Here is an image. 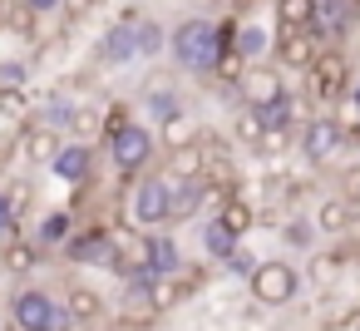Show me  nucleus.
Here are the masks:
<instances>
[{
	"label": "nucleus",
	"instance_id": "41",
	"mask_svg": "<svg viewBox=\"0 0 360 331\" xmlns=\"http://www.w3.org/2000/svg\"><path fill=\"white\" fill-rule=\"evenodd\" d=\"M65 6H70V15H84V11L94 6V0H65Z\"/></svg>",
	"mask_w": 360,
	"mask_h": 331
},
{
	"label": "nucleus",
	"instance_id": "38",
	"mask_svg": "<svg viewBox=\"0 0 360 331\" xmlns=\"http://www.w3.org/2000/svg\"><path fill=\"white\" fill-rule=\"evenodd\" d=\"M311 232H321V227H316V223H311V227H306V223H291V227H286V242L311 252Z\"/></svg>",
	"mask_w": 360,
	"mask_h": 331
},
{
	"label": "nucleus",
	"instance_id": "36",
	"mask_svg": "<svg viewBox=\"0 0 360 331\" xmlns=\"http://www.w3.org/2000/svg\"><path fill=\"white\" fill-rule=\"evenodd\" d=\"M286 144H291V129H266L262 154H266V158H276V154H286Z\"/></svg>",
	"mask_w": 360,
	"mask_h": 331
},
{
	"label": "nucleus",
	"instance_id": "11",
	"mask_svg": "<svg viewBox=\"0 0 360 331\" xmlns=\"http://www.w3.org/2000/svg\"><path fill=\"white\" fill-rule=\"evenodd\" d=\"M316 55H321V35H316V25H311V30H281V40H276V60H281L286 70H311Z\"/></svg>",
	"mask_w": 360,
	"mask_h": 331
},
{
	"label": "nucleus",
	"instance_id": "26",
	"mask_svg": "<svg viewBox=\"0 0 360 331\" xmlns=\"http://www.w3.org/2000/svg\"><path fill=\"white\" fill-rule=\"evenodd\" d=\"M35 20H40V11L30 6V0H11V11H6V25L15 30V35H35Z\"/></svg>",
	"mask_w": 360,
	"mask_h": 331
},
{
	"label": "nucleus",
	"instance_id": "32",
	"mask_svg": "<svg viewBox=\"0 0 360 331\" xmlns=\"http://www.w3.org/2000/svg\"><path fill=\"white\" fill-rule=\"evenodd\" d=\"M6 89H25V65L20 60H0V94Z\"/></svg>",
	"mask_w": 360,
	"mask_h": 331
},
{
	"label": "nucleus",
	"instance_id": "17",
	"mask_svg": "<svg viewBox=\"0 0 360 331\" xmlns=\"http://www.w3.org/2000/svg\"><path fill=\"white\" fill-rule=\"evenodd\" d=\"M188 292H193V282H188L183 272H178V277H153V287H148V311L163 316V311H173Z\"/></svg>",
	"mask_w": 360,
	"mask_h": 331
},
{
	"label": "nucleus",
	"instance_id": "33",
	"mask_svg": "<svg viewBox=\"0 0 360 331\" xmlns=\"http://www.w3.org/2000/svg\"><path fill=\"white\" fill-rule=\"evenodd\" d=\"M129 124H134L129 104H109V109H104V139H109V134H119V129H129Z\"/></svg>",
	"mask_w": 360,
	"mask_h": 331
},
{
	"label": "nucleus",
	"instance_id": "10",
	"mask_svg": "<svg viewBox=\"0 0 360 331\" xmlns=\"http://www.w3.org/2000/svg\"><path fill=\"white\" fill-rule=\"evenodd\" d=\"M306 75H311V94L330 99V94H340V89H345V80H350V65H345V55H340L335 45H326Z\"/></svg>",
	"mask_w": 360,
	"mask_h": 331
},
{
	"label": "nucleus",
	"instance_id": "43",
	"mask_svg": "<svg viewBox=\"0 0 360 331\" xmlns=\"http://www.w3.org/2000/svg\"><path fill=\"white\" fill-rule=\"evenodd\" d=\"M350 6H355V15H360V0H350Z\"/></svg>",
	"mask_w": 360,
	"mask_h": 331
},
{
	"label": "nucleus",
	"instance_id": "1",
	"mask_svg": "<svg viewBox=\"0 0 360 331\" xmlns=\"http://www.w3.org/2000/svg\"><path fill=\"white\" fill-rule=\"evenodd\" d=\"M168 55H173L178 70H193V75L217 70V60H222V35H217L212 20L188 15V20H178L173 35H168Z\"/></svg>",
	"mask_w": 360,
	"mask_h": 331
},
{
	"label": "nucleus",
	"instance_id": "44",
	"mask_svg": "<svg viewBox=\"0 0 360 331\" xmlns=\"http://www.w3.org/2000/svg\"><path fill=\"white\" fill-rule=\"evenodd\" d=\"M0 25H6V11H0Z\"/></svg>",
	"mask_w": 360,
	"mask_h": 331
},
{
	"label": "nucleus",
	"instance_id": "25",
	"mask_svg": "<svg viewBox=\"0 0 360 331\" xmlns=\"http://www.w3.org/2000/svg\"><path fill=\"white\" fill-rule=\"evenodd\" d=\"M207 198V183L193 178V183H173V218H193Z\"/></svg>",
	"mask_w": 360,
	"mask_h": 331
},
{
	"label": "nucleus",
	"instance_id": "2",
	"mask_svg": "<svg viewBox=\"0 0 360 331\" xmlns=\"http://www.w3.org/2000/svg\"><path fill=\"white\" fill-rule=\"evenodd\" d=\"M129 223L143 227V232H158L163 223H178L173 218V178L168 173H143L139 188L129 193Z\"/></svg>",
	"mask_w": 360,
	"mask_h": 331
},
{
	"label": "nucleus",
	"instance_id": "13",
	"mask_svg": "<svg viewBox=\"0 0 360 331\" xmlns=\"http://www.w3.org/2000/svg\"><path fill=\"white\" fill-rule=\"evenodd\" d=\"M311 223L321 227V237H345V232H350V223H355V203H350L345 193H335V198H321Z\"/></svg>",
	"mask_w": 360,
	"mask_h": 331
},
{
	"label": "nucleus",
	"instance_id": "24",
	"mask_svg": "<svg viewBox=\"0 0 360 331\" xmlns=\"http://www.w3.org/2000/svg\"><path fill=\"white\" fill-rule=\"evenodd\" d=\"M70 237H75L70 213H45V218H40V227H35V242H40V247H65Z\"/></svg>",
	"mask_w": 360,
	"mask_h": 331
},
{
	"label": "nucleus",
	"instance_id": "31",
	"mask_svg": "<svg viewBox=\"0 0 360 331\" xmlns=\"http://www.w3.org/2000/svg\"><path fill=\"white\" fill-rule=\"evenodd\" d=\"M15 208H20V203H15V193L0 188V237H6V242L15 237Z\"/></svg>",
	"mask_w": 360,
	"mask_h": 331
},
{
	"label": "nucleus",
	"instance_id": "19",
	"mask_svg": "<svg viewBox=\"0 0 360 331\" xmlns=\"http://www.w3.org/2000/svg\"><path fill=\"white\" fill-rule=\"evenodd\" d=\"M35 262H40V242H35V237H11V242H6V257H0V272L30 277Z\"/></svg>",
	"mask_w": 360,
	"mask_h": 331
},
{
	"label": "nucleus",
	"instance_id": "15",
	"mask_svg": "<svg viewBox=\"0 0 360 331\" xmlns=\"http://www.w3.org/2000/svg\"><path fill=\"white\" fill-rule=\"evenodd\" d=\"M355 20V6L350 0H316V35L321 40H340Z\"/></svg>",
	"mask_w": 360,
	"mask_h": 331
},
{
	"label": "nucleus",
	"instance_id": "23",
	"mask_svg": "<svg viewBox=\"0 0 360 331\" xmlns=\"http://www.w3.org/2000/svg\"><path fill=\"white\" fill-rule=\"evenodd\" d=\"M217 218H222V227H232L237 237H247L252 232V223H257V213H252V203L247 198H227V203H217Z\"/></svg>",
	"mask_w": 360,
	"mask_h": 331
},
{
	"label": "nucleus",
	"instance_id": "45",
	"mask_svg": "<svg viewBox=\"0 0 360 331\" xmlns=\"http://www.w3.org/2000/svg\"><path fill=\"white\" fill-rule=\"evenodd\" d=\"M0 6H11V0H0Z\"/></svg>",
	"mask_w": 360,
	"mask_h": 331
},
{
	"label": "nucleus",
	"instance_id": "20",
	"mask_svg": "<svg viewBox=\"0 0 360 331\" xmlns=\"http://www.w3.org/2000/svg\"><path fill=\"white\" fill-rule=\"evenodd\" d=\"M158 139H163V149H168V154H178V149H193V144H202V134H198V119H193V114H173V119H163Z\"/></svg>",
	"mask_w": 360,
	"mask_h": 331
},
{
	"label": "nucleus",
	"instance_id": "35",
	"mask_svg": "<svg viewBox=\"0 0 360 331\" xmlns=\"http://www.w3.org/2000/svg\"><path fill=\"white\" fill-rule=\"evenodd\" d=\"M257 267H262V262H257V257H252L247 247H237V252L227 257V272H232V277H252Z\"/></svg>",
	"mask_w": 360,
	"mask_h": 331
},
{
	"label": "nucleus",
	"instance_id": "22",
	"mask_svg": "<svg viewBox=\"0 0 360 331\" xmlns=\"http://www.w3.org/2000/svg\"><path fill=\"white\" fill-rule=\"evenodd\" d=\"M276 25L281 30H311L316 25V0H276Z\"/></svg>",
	"mask_w": 360,
	"mask_h": 331
},
{
	"label": "nucleus",
	"instance_id": "27",
	"mask_svg": "<svg viewBox=\"0 0 360 331\" xmlns=\"http://www.w3.org/2000/svg\"><path fill=\"white\" fill-rule=\"evenodd\" d=\"M237 139H242V144H252V149H262V139H266V119H262L257 109L237 114Z\"/></svg>",
	"mask_w": 360,
	"mask_h": 331
},
{
	"label": "nucleus",
	"instance_id": "14",
	"mask_svg": "<svg viewBox=\"0 0 360 331\" xmlns=\"http://www.w3.org/2000/svg\"><path fill=\"white\" fill-rule=\"evenodd\" d=\"M50 173L65 178V183H84V178L94 173V149H89V144H65L60 158L50 163Z\"/></svg>",
	"mask_w": 360,
	"mask_h": 331
},
{
	"label": "nucleus",
	"instance_id": "29",
	"mask_svg": "<svg viewBox=\"0 0 360 331\" xmlns=\"http://www.w3.org/2000/svg\"><path fill=\"white\" fill-rule=\"evenodd\" d=\"M340 262H345L340 252H311V277L326 287V282H335V277H340Z\"/></svg>",
	"mask_w": 360,
	"mask_h": 331
},
{
	"label": "nucleus",
	"instance_id": "40",
	"mask_svg": "<svg viewBox=\"0 0 360 331\" xmlns=\"http://www.w3.org/2000/svg\"><path fill=\"white\" fill-rule=\"evenodd\" d=\"M30 6H35L40 15H50V11H60V6H65V0H30Z\"/></svg>",
	"mask_w": 360,
	"mask_h": 331
},
{
	"label": "nucleus",
	"instance_id": "16",
	"mask_svg": "<svg viewBox=\"0 0 360 331\" xmlns=\"http://www.w3.org/2000/svg\"><path fill=\"white\" fill-rule=\"evenodd\" d=\"M183 272V252L168 232H153L148 237V277H178Z\"/></svg>",
	"mask_w": 360,
	"mask_h": 331
},
{
	"label": "nucleus",
	"instance_id": "21",
	"mask_svg": "<svg viewBox=\"0 0 360 331\" xmlns=\"http://www.w3.org/2000/svg\"><path fill=\"white\" fill-rule=\"evenodd\" d=\"M202 247H207V257H217V262H227L237 247H242V237L232 232V227H222V218L212 213L207 218V227H202Z\"/></svg>",
	"mask_w": 360,
	"mask_h": 331
},
{
	"label": "nucleus",
	"instance_id": "30",
	"mask_svg": "<svg viewBox=\"0 0 360 331\" xmlns=\"http://www.w3.org/2000/svg\"><path fill=\"white\" fill-rule=\"evenodd\" d=\"M237 50H242L247 60L262 55V50H266V30H262V25H242V30H237Z\"/></svg>",
	"mask_w": 360,
	"mask_h": 331
},
{
	"label": "nucleus",
	"instance_id": "6",
	"mask_svg": "<svg viewBox=\"0 0 360 331\" xmlns=\"http://www.w3.org/2000/svg\"><path fill=\"white\" fill-rule=\"evenodd\" d=\"M65 252H70V262H79V267H114V262H119V232H109V227L75 232V237L65 242Z\"/></svg>",
	"mask_w": 360,
	"mask_h": 331
},
{
	"label": "nucleus",
	"instance_id": "3",
	"mask_svg": "<svg viewBox=\"0 0 360 331\" xmlns=\"http://www.w3.org/2000/svg\"><path fill=\"white\" fill-rule=\"evenodd\" d=\"M11 316H15L20 331H70V321H75L70 306L45 287H20L15 301H11Z\"/></svg>",
	"mask_w": 360,
	"mask_h": 331
},
{
	"label": "nucleus",
	"instance_id": "7",
	"mask_svg": "<svg viewBox=\"0 0 360 331\" xmlns=\"http://www.w3.org/2000/svg\"><path fill=\"white\" fill-rule=\"evenodd\" d=\"M60 149H65V139H60V129L55 124H25L20 134H15V158H25V163H55L60 158Z\"/></svg>",
	"mask_w": 360,
	"mask_h": 331
},
{
	"label": "nucleus",
	"instance_id": "18",
	"mask_svg": "<svg viewBox=\"0 0 360 331\" xmlns=\"http://www.w3.org/2000/svg\"><path fill=\"white\" fill-rule=\"evenodd\" d=\"M65 306H70V316H75V326H99L104 321V296L94 292V287H70V296H65Z\"/></svg>",
	"mask_w": 360,
	"mask_h": 331
},
{
	"label": "nucleus",
	"instance_id": "8",
	"mask_svg": "<svg viewBox=\"0 0 360 331\" xmlns=\"http://www.w3.org/2000/svg\"><path fill=\"white\" fill-rule=\"evenodd\" d=\"M237 94L247 99V109H266V104L286 99V80H281V70H271V65H252V70L242 75Z\"/></svg>",
	"mask_w": 360,
	"mask_h": 331
},
{
	"label": "nucleus",
	"instance_id": "28",
	"mask_svg": "<svg viewBox=\"0 0 360 331\" xmlns=\"http://www.w3.org/2000/svg\"><path fill=\"white\" fill-rule=\"evenodd\" d=\"M168 35H173V30H163L158 20H143V25H139V50H143V55H158V50H168Z\"/></svg>",
	"mask_w": 360,
	"mask_h": 331
},
{
	"label": "nucleus",
	"instance_id": "9",
	"mask_svg": "<svg viewBox=\"0 0 360 331\" xmlns=\"http://www.w3.org/2000/svg\"><path fill=\"white\" fill-rule=\"evenodd\" d=\"M350 139V129L345 124H335V119H311L306 124V134H301V154L311 158V163H330L335 154H340V144Z\"/></svg>",
	"mask_w": 360,
	"mask_h": 331
},
{
	"label": "nucleus",
	"instance_id": "4",
	"mask_svg": "<svg viewBox=\"0 0 360 331\" xmlns=\"http://www.w3.org/2000/svg\"><path fill=\"white\" fill-rule=\"evenodd\" d=\"M247 287H252V301H262V306H286V301L301 292V272L276 257V262H262V267L247 277Z\"/></svg>",
	"mask_w": 360,
	"mask_h": 331
},
{
	"label": "nucleus",
	"instance_id": "39",
	"mask_svg": "<svg viewBox=\"0 0 360 331\" xmlns=\"http://www.w3.org/2000/svg\"><path fill=\"white\" fill-rule=\"evenodd\" d=\"M340 193H345V198L360 208V168H350V173H345V188H340Z\"/></svg>",
	"mask_w": 360,
	"mask_h": 331
},
{
	"label": "nucleus",
	"instance_id": "37",
	"mask_svg": "<svg viewBox=\"0 0 360 331\" xmlns=\"http://www.w3.org/2000/svg\"><path fill=\"white\" fill-rule=\"evenodd\" d=\"M0 109H6V114H30L25 89H6V94H0Z\"/></svg>",
	"mask_w": 360,
	"mask_h": 331
},
{
	"label": "nucleus",
	"instance_id": "5",
	"mask_svg": "<svg viewBox=\"0 0 360 331\" xmlns=\"http://www.w3.org/2000/svg\"><path fill=\"white\" fill-rule=\"evenodd\" d=\"M109 158H114L119 173H143L153 163V134L143 124H129V129L109 134Z\"/></svg>",
	"mask_w": 360,
	"mask_h": 331
},
{
	"label": "nucleus",
	"instance_id": "34",
	"mask_svg": "<svg viewBox=\"0 0 360 331\" xmlns=\"http://www.w3.org/2000/svg\"><path fill=\"white\" fill-rule=\"evenodd\" d=\"M148 109H153L158 119H173V114H183V109H178V99H173L168 89H153V94H148Z\"/></svg>",
	"mask_w": 360,
	"mask_h": 331
},
{
	"label": "nucleus",
	"instance_id": "12",
	"mask_svg": "<svg viewBox=\"0 0 360 331\" xmlns=\"http://www.w3.org/2000/svg\"><path fill=\"white\" fill-rule=\"evenodd\" d=\"M143 50H139V20H124V25H114V30H104V40H99V60L104 65H129V60H139Z\"/></svg>",
	"mask_w": 360,
	"mask_h": 331
},
{
	"label": "nucleus",
	"instance_id": "42",
	"mask_svg": "<svg viewBox=\"0 0 360 331\" xmlns=\"http://www.w3.org/2000/svg\"><path fill=\"white\" fill-rule=\"evenodd\" d=\"M355 119H360V85H355Z\"/></svg>",
	"mask_w": 360,
	"mask_h": 331
}]
</instances>
